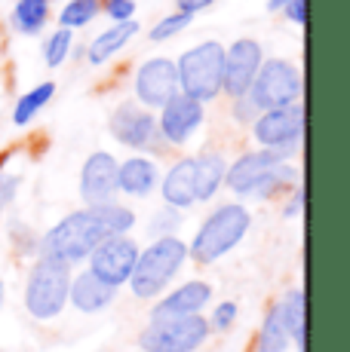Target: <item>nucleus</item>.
Here are the masks:
<instances>
[{
	"mask_svg": "<svg viewBox=\"0 0 350 352\" xmlns=\"http://www.w3.org/2000/svg\"><path fill=\"white\" fill-rule=\"evenodd\" d=\"M107 236L114 233L102 224L96 208H83V212H74L65 221H59L43 236V254L56 257L62 263H80L96 252V245Z\"/></svg>",
	"mask_w": 350,
	"mask_h": 352,
	"instance_id": "nucleus-1",
	"label": "nucleus"
},
{
	"mask_svg": "<svg viewBox=\"0 0 350 352\" xmlns=\"http://www.w3.org/2000/svg\"><path fill=\"white\" fill-rule=\"evenodd\" d=\"M295 178H298V172L292 166H286L277 151H267V147L246 153L231 168H225L227 187L240 196H271L282 184H292Z\"/></svg>",
	"mask_w": 350,
	"mask_h": 352,
	"instance_id": "nucleus-2",
	"label": "nucleus"
},
{
	"mask_svg": "<svg viewBox=\"0 0 350 352\" xmlns=\"http://www.w3.org/2000/svg\"><path fill=\"white\" fill-rule=\"evenodd\" d=\"M187 257V245L178 239V236L166 233L160 236L154 245H147L145 252H138V261L132 267L130 276V288L132 294L147 300V297H157L160 291L172 282V276L181 270Z\"/></svg>",
	"mask_w": 350,
	"mask_h": 352,
	"instance_id": "nucleus-3",
	"label": "nucleus"
},
{
	"mask_svg": "<svg viewBox=\"0 0 350 352\" xmlns=\"http://www.w3.org/2000/svg\"><path fill=\"white\" fill-rule=\"evenodd\" d=\"M68 288H71V263H62L56 257H40L28 276L25 285V307L28 313L40 322L56 319L68 303Z\"/></svg>",
	"mask_w": 350,
	"mask_h": 352,
	"instance_id": "nucleus-4",
	"label": "nucleus"
},
{
	"mask_svg": "<svg viewBox=\"0 0 350 352\" xmlns=\"http://www.w3.org/2000/svg\"><path fill=\"white\" fill-rule=\"evenodd\" d=\"M178 71V89L197 101H212L221 92L225 77V46L206 40V43L187 50L175 65Z\"/></svg>",
	"mask_w": 350,
	"mask_h": 352,
	"instance_id": "nucleus-5",
	"label": "nucleus"
},
{
	"mask_svg": "<svg viewBox=\"0 0 350 352\" xmlns=\"http://www.w3.org/2000/svg\"><path fill=\"white\" fill-rule=\"evenodd\" d=\"M249 224H252V214H249L243 206H237V202H234V206L215 208L209 218L203 221L200 233L194 236V242H191L187 252L197 257L200 263L218 261V257H225L240 239H243Z\"/></svg>",
	"mask_w": 350,
	"mask_h": 352,
	"instance_id": "nucleus-6",
	"label": "nucleus"
},
{
	"mask_svg": "<svg viewBox=\"0 0 350 352\" xmlns=\"http://www.w3.org/2000/svg\"><path fill=\"white\" fill-rule=\"evenodd\" d=\"M209 337V322L200 313L157 319L141 331L138 343L145 352H197Z\"/></svg>",
	"mask_w": 350,
	"mask_h": 352,
	"instance_id": "nucleus-7",
	"label": "nucleus"
},
{
	"mask_svg": "<svg viewBox=\"0 0 350 352\" xmlns=\"http://www.w3.org/2000/svg\"><path fill=\"white\" fill-rule=\"evenodd\" d=\"M252 98V104L258 111H274V107H286L295 104L301 96V74L292 62H282V58H271V62H261L258 74H255L252 86L246 92Z\"/></svg>",
	"mask_w": 350,
	"mask_h": 352,
	"instance_id": "nucleus-8",
	"label": "nucleus"
},
{
	"mask_svg": "<svg viewBox=\"0 0 350 352\" xmlns=\"http://www.w3.org/2000/svg\"><path fill=\"white\" fill-rule=\"evenodd\" d=\"M301 135H305V111L298 104L261 111L258 120H255V138L261 141V147L277 151L282 160L298 151Z\"/></svg>",
	"mask_w": 350,
	"mask_h": 352,
	"instance_id": "nucleus-9",
	"label": "nucleus"
},
{
	"mask_svg": "<svg viewBox=\"0 0 350 352\" xmlns=\"http://www.w3.org/2000/svg\"><path fill=\"white\" fill-rule=\"evenodd\" d=\"M136 261H138V245L126 233H114L99 242L96 252L90 254V273H96L107 285L120 288L123 282H130Z\"/></svg>",
	"mask_w": 350,
	"mask_h": 352,
	"instance_id": "nucleus-10",
	"label": "nucleus"
},
{
	"mask_svg": "<svg viewBox=\"0 0 350 352\" xmlns=\"http://www.w3.org/2000/svg\"><path fill=\"white\" fill-rule=\"evenodd\" d=\"M261 46L255 43V40H237V43H231V50L225 52V77H221V92H227L231 98H240L249 92V86H252L255 74H258L261 67Z\"/></svg>",
	"mask_w": 350,
	"mask_h": 352,
	"instance_id": "nucleus-11",
	"label": "nucleus"
},
{
	"mask_svg": "<svg viewBox=\"0 0 350 352\" xmlns=\"http://www.w3.org/2000/svg\"><path fill=\"white\" fill-rule=\"evenodd\" d=\"M178 71L169 58H151L136 74V96L145 107H163L172 96H178Z\"/></svg>",
	"mask_w": 350,
	"mask_h": 352,
	"instance_id": "nucleus-12",
	"label": "nucleus"
},
{
	"mask_svg": "<svg viewBox=\"0 0 350 352\" xmlns=\"http://www.w3.org/2000/svg\"><path fill=\"white\" fill-rule=\"evenodd\" d=\"M114 193L117 190V160L111 153L99 151L86 160L83 166V175H80V196L90 208H99V206H107L114 202Z\"/></svg>",
	"mask_w": 350,
	"mask_h": 352,
	"instance_id": "nucleus-13",
	"label": "nucleus"
},
{
	"mask_svg": "<svg viewBox=\"0 0 350 352\" xmlns=\"http://www.w3.org/2000/svg\"><path fill=\"white\" fill-rule=\"evenodd\" d=\"M160 111H163L157 120L160 135H163L166 141H172V144H185L200 129V123H203V101L185 96V92L172 96Z\"/></svg>",
	"mask_w": 350,
	"mask_h": 352,
	"instance_id": "nucleus-14",
	"label": "nucleus"
},
{
	"mask_svg": "<svg viewBox=\"0 0 350 352\" xmlns=\"http://www.w3.org/2000/svg\"><path fill=\"white\" fill-rule=\"evenodd\" d=\"M111 132L114 138L120 141V144L126 147H138V151H145V147H154L163 135H160V126L157 120H154V113L141 111L136 104H120L117 111H114L111 117Z\"/></svg>",
	"mask_w": 350,
	"mask_h": 352,
	"instance_id": "nucleus-15",
	"label": "nucleus"
},
{
	"mask_svg": "<svg viewBox=\"0 0 350 352\" xmlns=\"http://www.w3.org/2000/svg\"><path fill=\"white\" fill-rule=\"evenodd\" d=\"M209 300H212V288L206 285V282H187V285L175 288L169 297H163V300L154 307L151 322L175 319V316H194V313H200Z\"/></svg>",
	"mask_w": 350,
	"mask_h": 352,
	"instance_id": "nucleus-16",
	"label": "nucleus"
},
{
	"mask_svg": "<svg viewBox=\"0 0 350 352\" xmlns=\"http://www.w3.org/2000/svg\"><path fill=\"white\" fill-rule=\"evenodd\" d=\"M117 288L102 282L96 273H80L77 279H71V288H68V300L80 313H102L107 303L114 300Z\"/></svg>",
	"mask_w": 350,
	"mask_h": 352,
	"instance_id": "nucleus-17",
	"label": "nucleus"
},
{
	"mask_svg": "<svg viewBox=\"0 0 350 352\" xmlns=\"http://www.w3.org/2000/svg\"><path fill=\"white\" fill-rule=\"evenodd\" d=\"M157 166L145 157H132L126 162H117V190L130 196H147L157 187Z\"/></svg>",
	"mask_w": 350,
	"mask_h": 352,
	"instance_id": "nucleus-18",
	"label": "nucleus"
},
{
	"mask_svg": "<svg viewBox=\"0 0 350 352\" xmlns=\"http://www.w3.org/2000/svg\"><path fill=\"white\" fill-rule=\"evenodd\" d=\"M163 199L172 208H187L197 202L194 196V160H178L163 178Z\"/></svg>",
	"mask_w": 350,
	"mask_h": 352,
	"instance_id": "nucleus-19",
	"label": "nucleus"
},
{
	"mask_svg": "<svg viewBox=\"0 0 350 352\" xmlns=\"http://www.w3.org/2000/svg\"><path fill=\"white\" fill-rule=\"evenodd\" d=\"M225 157L221 153H200L194 160V196L197 199H212L225 181Z\"/></svg>",
	"mask_w": 350,
	"mask_h": 352,
	"instance_id": "nucleus-20",
	"label": "nucleus"
},
{
	"mask_svg": "<svg viewBox=\"0 0 350 352\" xmlns=\"http://www.w3.org/2000/svg\"><path fill=\"white\" fill-rule=\"evenodd\" d=\"M138 34V22H117L114 28H107L105 34H99L96 40L90 43V62L92 65H105L114 52H120L132 37Z\"/></svg>",
	"mask_w": 350,
	"mask_h": 352,
	"instance_id": "nucleus-21",
	"label": "nucleus"
},
{
	"mask_svg": "<svg viewBox=\"0 0 350 352\" xmlns=\"http://www.w3.org/2000/svg\"><path fill=\"white\" fill-rule=\"evenodd\" d=\"M277 313H280V322H282V328H286L289 340H295L301 349H305V337H307V328H305V291L292 288L286 297H282Z\"/></svg>",
	"mask_w": 350,
	"mask_h": 352,
	"instance_id": "nucleus-22",
	"label": "nucleus"
},
{
	"mask_svg": "<svg viewBox=\"0 0 350 352\" xmlns=\"http://www.w3.org/2000/svg\"><path fill=\"white\" fill-rule=\"evenodd\" d=\"M50 19V0H19L12 10V22L22 34H37Z\"/></svg>",
	"mask_w": 350,
	"mask_h": 352,
	"instance_id": "nucleus-23",
	"label": "nucleus"
},
{
	"mask_svg": "<svg viewBox=\"0 0 350 352\" xmlns=\"http://www.w3.org/2000/svg\"><path fill=\"white\" fill-rule=\"evenodd\" d=\"M52 92H56V86H52V83H40L31 92H25V96L19 98L16 111H12V120H16V126H28L31 120H34L46 104H50Z\"/></svg>",
	"mask_w": 350,
	"mask_h": 352,
	"instance_id": "nucleus-24",
	"label": "nucleus"
},
{
	"mask_svg": "<svg viewBox=\"0 0 350 352\" xmlns=\"http://www.w3.org/2000/svg\"><path fill=\"white\" fill-rule=\"evenodd\" d=\"M286 349H289V334L280 322L277 307H271V313L265 316V324H261L258 352H286Z\"/></svg>",
	"mask_w": 350,
	"mask_h": 352,
	"instance_id": "nucleus-25",
	"label": "nucleus"
},
{
	"mask_svg": "<svg viewBox=\"0 0 350 352\" xmlns=\"http://www.w3.org/2000/svg\"><path fill=\"white\" fill-rule=\"evenodd\" d=\"M99 10H102V0H71L62 10L59 22H62V28H83L99 16Z\"/></svg>",
	"mask_w": 350,
	"mask_h": 352,
	"instance_id": "nucleus-26",
	"label": "nucleus"
},
{
	"mask_svg": "<svg viewBox=\"0 0 350 352\" xmlns=\"http://www.w3.org/2000/svg\"><path fill=\"white\" fill-rule=\"evenodd\" d=\"M96 214L102 218V224L111 230V233H126V230L136 224V214H132L130 208H123V206H114V202H107V206H99Z\"/></svg>",
	"mask_w": 350,
	"mask_h": 352,
	"instance_id": "nucleus-27",
	"label": "nucleus"
},
{
	"mask_svg": "<svg viewBox=\"0 0 350 352\" xmlns=\"http://www.w3.org/2000/svg\"><path fill=\"white\" fill-rule=\"evenodd\" d=\"M68 50H71V28H59L50 40H46V50H43L46 65L59 67L65 62V56H68Z\"/></svg>",
	"mask_w": 350,
	"mask_h": 352,
	"instance_id": "nucleus-28",
	"label": "nucleus"
},
{
	"mask_svg": "<svg viewBox=\"0 0 350 352\" xmlns=\"http://www.w3.org/2000/svg\"><path fill=\"white\" fill-rule=\"evenodd\" d=\"M187 25H191V16H187V12H172V16L160 19V22L151 28V40L154 43H163V40L175 37L178 31H185Z\"/></svg>",
	"mask_w": 350,
	"mask_h": 352,
	"instance_id": "nucleus-29",
	"label": "nucleus"
},
{
	"mask_svg": "<svg viewBox=\"0 0 350 352\" xmlns=\"http://www.w3.org/2000/svg\"><path fill=\"white\" fill-rule=\"evenodd\" d=\"M105 12L114 22H130L132 12H136V3L132 0H105Z\"/></svg>",
	"mask_w": 350,
	"mask_h": 352,
	"instance_id": "nucleus-30",
	"label": "nucleus"
},
{
	"mask_svg": "<svg viewBox=\"0 0 350 352\" xmlns=\"http://www.w3.org/2000/svg\"><path fill=\"white\" fill-rule=\"evenodd\" d=\"M234 319H237V303H221V307L215 309V316H212L209 328L225 331V328H231V324H234Z\"/></svg>",
	"mask_w": 350,
	"mask_h": 352,
	"instance_id": "nucleus-31",
	"label": "nucleus"
},
{
	"mask_svg": "<svg viewBox=\"0 0 350 352\" xmlns=\"http://www.w3.org/2000/svg\"><path fill=\"white\" fill-rule=\"evenodd\" d=\"M234 113H237L240 123H252V117H258V107L252 104V98H249V96H240L237 98V107H234Z\"/></svg>",
	"mask_w": 350,
	"mask_h": 352,
	"instance_id": "nucleus-32",
	"label": "nucleus"
},
{
	"mask_svg": "<svg viewBox=\"0 0 350 352\" xmlns=\"http://www.w3.org/2000/svg\"><path fill=\"white\" fill-rule=\"evenodd\" d=\"M286 16H289V22L305 25L307 22V0H289V3H286Z\"/></svg>",
	"mask_w": 350,
	"mask_h": 352,
	"instance_id": "nucleus-33",
	"label": "nucleus"
},
{
	"mask_svg": "<svg viewBox=\"0 0 350 352\" xmlns=\"http://www.w3.org/2000/svg\"><path fill=\"white\" fill-rule=\"evenodd\" d=\"M16 187H19V178L16 175H0V208L16 196Z\"/></svg>",
	"mask_w": 350,
	"mask_h": 352,
	"instance_id": "nucleus-34",
	"label": "nucleus"
},
{
	"mask_svg": "<svg viewBox=\"0 0 350 352\" xmlns=\"http://www.w3.org/2000/svg\"><path fill=\"white\" fill-rule=\"evenodd\" d=\"M206 6H212V0H178V12H187V16L206 10Z\"/></svg>",
	"mask_w": 350,
	"mask_h": 352,
	"instance_id": "nucleus-35",
	"label": "nucleus"
},
{
	"mask_svg": "<svg viewBox=\"0 0 350 352\" xmlns=\"http://www.w3.org/2000/svg\"><path fill=\"white\" fill-rule=\"evenodd\" d=\"M301 208H305V190H295L292 193V202L286 206V218H295Z\"/></svg>",
	"mask_w": 350,
	"mask_h": 352,
	"instance_id": "nucleus-36",
	"label": "nucleus"
},
{
	"mask_svg": "<svg viewBox=\"0 0 350 352\" xmlns=\"http://www.w3.org/2000/svg\"><path fill=\"white\" fill-rule=\"evenodd\" d=\"M286 3H289V0H271V3H267V10H271V12H277V10H286Z\"/></svg>",
	"mask_w": 350,
	"mask_h": 352,
	"instance_id": "nucleus-37",
	"label": "nucleus"
},
{
	"mask_svg": "<svg viewBox=\"0 0 350 352\" xmlns=\"http://www.w3.org/2000/svg\"><path fill=\"white\" fill-rule=\"evenodd\" d=\"M0 303H3V282H0Z\"/></svg>",
	"mask_w": 350,
	"mask_h": 352,
	"instance_id": "nucleus-38",
	"label": "nucleus"
}]
</instances>
